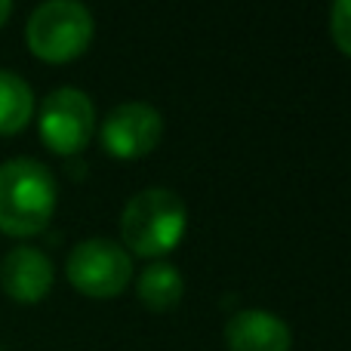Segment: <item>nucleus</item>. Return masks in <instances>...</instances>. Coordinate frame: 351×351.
I'll return each mask as SVG.
<instances>
[{
	"label": "nucleus",
	"instance_id": "obj_8",
	"mask_svg": "<svg viewBox=\"0 0 351 351\" xmlns=\"http://www.w3.org/2000/svg\"><path fill=\"white\" fill-rule=\"evenodd\" d=\"M225 346L228 351H290L293 336L278 315L247 308L225 324Z\"/></svg>",
	"mask_w": 351,
	"mask_h": 351
},
{
	"label": "nucleus",
	"instance_id": "obj_3",
	"mask_svg": "<svg viewBox=\"0 0 351 351\" xmlns=\"http://www.w3.org/2000/svg\"><path fill=\"white\" fill-rule=\"evenodd\" d=\"M28 49L43 62H71L93 40V12L74 0H49L31 12L25 25Z\"/></svg>",
	"mask_w": 351,
	"mask_h": 351
},
{
	"label": "nucleus",
	"instance_id": "obj_1",
	"mask_svg": "<svg viewBox=\"0 0 351 351\" xmlns=\"http://www.w3.org/2000/svg\"><path fill=\"white\" fill-rule=\"evenodd\" d=\"M56 213V179L40 160L12 158L0 164V231L31 237Z\"/></svg>",
	"mask_w": 351,
	"mask_h": 351
},
{
	"label": "nucleus",
	"instance_id": "obj_10",
	"mask_svg": "<svg viewBox=\"0 0 351 351\" xmlns=\"http://www.w3.org/2000/svg\"><path fill=\"white\" fill-rule=\"evenodd\" d=\"M182 293H185V280H182L179 268L170 262H154L139 278V299L152 311L176 308L182 302Z\"/></svg>",
	"mask_w": 351,
	"mask_h": 351
},
{
	"label": "nucleus",
	"instance_id": "obj_5",
	"mask_svg": "<svg viewBox=\"0 0 351 351\" xmlns=\"http://www.w3.org/2000/svg\"><path fill=\"white\" fill-rule=\"evenodd\" d=\"M96 127L90 96L74 86H59L40 105V139L56 154H77L86 148Z\"/></svg>",
	"mask_w": 351,
	"mask_h": 351
},
{
	"label": "nucleus",
	"instance_id": "obj_11",
	"mask_svg": "<svg viewBox=\"0 0 351 351\" xmlns=\"http://www.w3.org/2000/svg\"><path fill=\"white\" fill-rule=\"evenodd\" d=\"M330 34H333L336 47L346 56H351V0H339L330 10Z\"/></svg>",
	"mask_w": 351,
	"mask_h": 351
},
{
	"label": "nucleus",
	"instance_id": "obj_6",
	"mask_svg": "<svg viewBox=\"0 0 351 351\" xmlns=\"http://www.w3.org/2000/svg\"><path fill=\"white\" fill-rule=\"evenodd\" d=\"M164 136V117L148 102H123L105 117L102 145L111 158L136 160L154 152Z\"/></svg>",
	"mask_w": 351,
	"mask_h": 351
},
{
	"label": "nucleus",
	"instance_id": "obj_7",
	"mask_svg": "<svg viewBox=\"0 0 351 351\" xmlns=\"http://www.w3.org/2000/svg\"><path fill=\"white\" fill-rule=\"evenodd\" d=\"M0 287L16 302H40L53 287V262L37 247H16L0 262Z\"/></svg>",
	"mask_w": 351,
	"mask_h": 351
},
{
	"label": "nucleus",
	"instance_id": "obj_9",
	"mask_svg": "<svg viewBox=\"0 0 351 351\" xmlns=\"http://www.w3.org/2000/svg\"><path fill=\"white\" fill-rule=\"evenodd\" d=\"M34 114V93L16 71L0 68V136H16Z\"/></svg>",
	"mask_w": 351,
	"mask_h": 351
},
{
	"label": "nucleus",
	"instance_id": "obj_12",
	"mask_svg": "<svg viewBox=\"0 0 351 351\" xmlns=\"http://www.w3.org/2000/svg\"><path fill=\"white\" fill-rule=\"evenodd\" d=\"M10 16H12V3H10V0H0V28L6 25V19H10Z\"/></svg>",
	"mask_w": 351,
	"mask_h": 351
},
{
	"label": "nucleus",
	"instance_id": "obj_4",
	"mask_svg": "<svg viewBox=\"0 0 351 351\" xmlns=\"http://www.w3.org/2000/svg\"><path fill=\"white\" fill-rule=\"evenodd\" d=\"M68 280L74 290L93 299L121 296L127 284L133 280V259L123 247L105 237H93L71 250L68 256Z\"/></svg>",
	"mask_w": 351,
	"mask_h": 351
},
{
	"label": "nucleus",
	"instance_id": "obj_2",
	"mask_svg": "<svg viewBox=\"0 0 351 351\" xmlns=\"http://www.w3.org/2000/svg\"><path fill=\"white\" fill-rule=\"evenodd\" d=\"M188 225V210L170 188H145L127 204L121 216L123 243L136 256H164L179 247Z\"/></svg>",
	"mask_w": 351,
	"mask_h": 351
}]
</instances>
